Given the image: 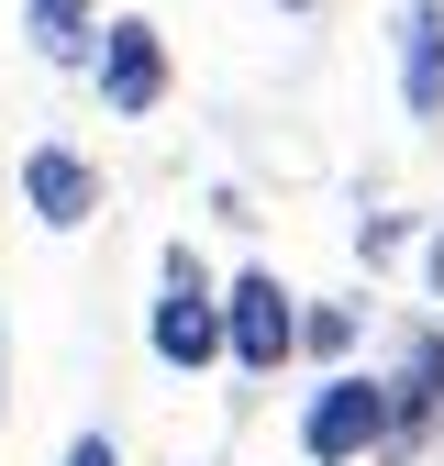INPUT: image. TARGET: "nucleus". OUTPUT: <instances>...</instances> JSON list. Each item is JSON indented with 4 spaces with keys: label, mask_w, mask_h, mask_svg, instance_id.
<instances>
[{
    "label": "nucleus",
    "mask_w": 444,
    "mask_h": 466,
    "mask_svg": "<svg viewBox=\"0 0 444 466\" xmlns=\"http://www.w3.org/2000/svg\"><path fill=\"white\" fill-rule=\"evenodd\" d=\"M278 12H322V0H278Z\"/></svg>",
    "instance_id": "2eb2a0df"
},
{
    "label": "nucleus",
    "mask_w": 444,
    "mask_h": 466,
    "mask_svg": "<svg viewBox=\"0 0 444 466\" xmlns=\"http://www.w3.org/2000/svg\"><path fill=\"white\" fill-rule=\"evenodd\" d=\"M23 211H34L45 233H89V222H100V167H89L78 145H34V156H23Z\"/></svg>",
    "instance_id": "423d86ee"
},
{
    "label": "nucleus",
    "mask_w": 444,
    "mask_h": 466,
    "mask_svg": "<svg viewBox=\"0 0 444 466\" xmlns=\"http://www.w3.org/2000/svg\"><path fill=\"white\" fill-rule=\"evenodd\" d=\"M411 367H422V389H433V411H444V322H422V333H411Z\"/></svg>",
    "instance_id": "9d476101"
},
{
    "label": "nucleus",
    "mask_w": 444,
    "mask_h": 466,
    "mask_svg": "<svg viewBox=\"0 0 444 466\" xmlns=\"http://www.w3.org/2000/svg\"><path fill=\"white\" fill-rule=\"evenodd\" d=\"M100 0H23V34H34V56L45 67H100Z\"/></svg>",
    "instance_id": "6e6552de"
},
{
    "label": "nucleus",
    "mask_w": 444,
    "mask_h": 466,
    "mask_svg": "<svg viewBox=\"0 0 444 466\" xmlns=\"http://www.w3.org/2000/svg\"><path fill=\"white\" fill-rule=\"evenodd\" d=\"M356 333H367V311H356V300H300V356H311L322 378L356 356Z\"/></svg>",
    "instance_id": "1a4fd4ad"
},
{
    "label": "nucleus",
    "mask_w": 444,
    "mask_h": 466,
    "mask_svg": "<svg viewBox=\"0 0 444 466\" xmlns=\"http://www.w3.org/2000/svg\"><path fill=\"white\" fill-rule=\"evenodd\" d=\"M356 245H367V267H388V256H400V245H411V222H400V211H378V222L356 233Z\"/></svg>",
    "instance_id": "9b49d317"
},
{
    "label": "nucleus",
    "mask_w": 444,
    "mask_h": 466,
    "mask_svg": "<svg viewBox=\"0 0 444 466\" xmlns=\"http://www.w3.org/2000/svg\"><path fill=\"white\" fill-rule=\"evenodd\" d=\"M89 78H100V100L123 111V123H145L178 67H166V34H156L145 12H123V23H100V67H89Z\"/></svg>",
    "instance_id": "20e7f679"
},
{
    "label": "nucleus",
    "mask_w": 444,
    "mask_h": 466,
    "mask_svg": "<svg viewBox=\"0 0 444 466\" xmlns=\"http://www.w3.org/2000/svg\"><path fill=\"white\" fill-rule=\"evenodd\" d=\"M388 56H400V111L444 134V0H400L388 12Z\"/></svg>",
    "instance_id": "39448f33"
},
{
    "label": "nucleus",
    "mask_w": 444,
    "mask_h": 466,
    "mask_svg": "<svg viewBox=\"0 0 444 466\" xmlns=\"http://www.w3.org/2000/svg\"><path fill=\"white\" fill-rule=\"evenodd\" d=\"M56 466H123V444H111V433H67V455H56Z\"/></svg>",
    "instance_id": "f8f14e48"
},
{
    "label": "nucleus",
    "mask_w": 444,
    "mask_h": 466,
    "mask_svg": "<svg viewBox=\"0 0 444 466\" xmlns=\"http://www.w3.org/2000/svg\"><path fill=\"white\" fill-rule=\"evenodd\" d=\"M0 411H12V333H0Z\"/></svg>",
    "instance_id": "4468645a"
},
{
    "label": "nucleus",
    "mask_w": 444,
    "mask_h": 466,
    "mask_svg": "<svg viewBox=\"0 0 444 466\" xmlns=\"http://www.w3.org/2000/svg\"><path fill=\"white\" fill-rule=\"evenodd\" d=\"M433 444H444V411H433L422 367L400 356V367H388V433H378V466H422Z\"/></svg>",
    "instance_id": "0eeeda50"
},
{
    "label": "nucleus",
    "mask_w": 444,
    "mask_h": 466,
    "mask_svg": "<svg viewBox=\"0 0 444 466\" xmlns=\"http://www.w3.org/2000/svg\"><path fill=\"white\" fill-rule=\"evenodd\" d=\"M422 289H433V300H444V222L422 233Z\"/></svg>",
    "instance_id": "ddd939ff"
},
{
    "label": "nucleus",
    "mask_w": 444,
    "mask_h": 466,
    "mask_svg": "<svg viewBox=\"0 0 444 466\" xmlns=\"http://www.w3.org/2000/svg\"><path fill=\"white\" fill-rule=\"evenodd\" d=\"M378 433H388V378H367V367H333L300 400V455L311 466H378Z\"/></svg>",
    "instance_id": "7ed1b4c3"
},
{
    "label": "nucleus",
    "mask_w": 444,
    "mask_h": 466,
    "mask_svg": "<svg viewBox=\"0 0 444 466\" xmlns=\"http://www.w3.org/2000/svg\"><path fill=\"white\" fill-rule=\"evenodd\" d=\"M145 356L166 378H211L234 367V344H222V289L200 267V245H166L156 256V311H145Z\"/></svg>",
    "instance_id": "f257e3e1"
},
{
    "label": "nucleus",
    "mask_w": 444,
    "mask_h": 466,
    "mask_svg": "<svg viewBox=\"0 0 444 466\" xmlns=\"http://www.w3.org/2000/svg\"><path fill=\"white\" fill-rule=\"evenodd\" d=\"M222 344H234L245 378L300 367V289L278 267H234V278H222Z\"/></svg>",
    "instance_id": "f03ea898"
}]
</instances>
